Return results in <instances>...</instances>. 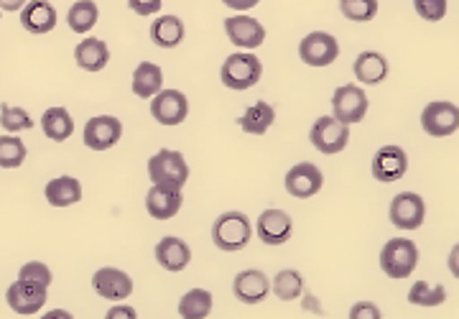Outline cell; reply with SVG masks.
Wrapping results in <instances>:
<instances>
[{
    "label": "cell",
    "mask_w": 459,
    "mask_h": 319,
    "mask_svg": "<svg viewBox=\"0 0 459 319\" xmlns=\"http://www.w3.org/2000/svg\"><path fill=\"white\" fill-rule=\"evenodd\" d=\"M161 90H164V72H161V67L153 65V62H141L133 72V92L138 98L148 100Z\"/></svg>",
    "instance_id": "obj_24"
},
{
    "label": "cell",
    "mask_w": 459,
    "mask_h": 319,
    "mask_svg": "<svg viewBox=\"0 0 459 319\" xmlns=\"http://www.w3.org/2000/svg\"><path fill=\"white\" fill-rule=\"evenodd\" d=\"M286 192L296 200H309L314 194H319V189L325 185V177L319 167H314L312 161H301L294 168L286 171Z\"/></svg>",
    "instance_id": "obj_14"
},
{
    "label": "cell",
    "mask_w": 459,
    "mask_h": 319,
    "mask_svg": "<svg viewBox=\"0 0 459 319\" xmlns=\"http://www.w3.org/2000/svg\"><path fill=\"white\" fill-rule=\"evenodd\" d=\"M29 156L26 143L16 135H3L0 138V168H18Z\"/></svg>",
    "instance_id": "obj_33"
},
{
    "label": "cell",
    "mask_w": 459,
    "mask_h": 319,
    "mask_svg": "<svg viewBox=\"0 0 459 319\" xmlns=\"http://www.w3.org/2000/svg\"><path fill=\"white\" fill-rule=\"evenodd\" d=\"M232 291L235 299L243 304H261L268 294H271V281L263 271L247 269L240 271L232 281Z\"/></svg>",
    "instance_id": "obj_19"
},
{
    "label": "cell",
    "mask_w": 459,
    "mask_h": 319,
    "mask_svg": "<svg viewBox=\"0 0 459 319\" xmlns=\"http://www.w3.org/2000/svg\"><path fill=\"white\" fill-rule=\"evenodd\" d=\"M446 263H449L452 276H455V279H459V243L455 246V248H452V251H449V261H446Z\"/></svg>",
    "instance_id": "obj_41"
},
{
    "label": "cell",
    "mask_w": 459,
    "mask_h": 319,
    "mask_svg": "<svg viewBox=\"0 0 459 319\" xmlns=\"http://www.w3.org/2000/svg\"><path fill=\"white\" fill-rule=\"evenodd\" d=\"M181 189L179 186L153 185L146 194V210L153 220H171L179 215L181 210Z\"/></svg>",
    "instance_id": "obj_17"
},
{
    "label": "cell",
    "mask_w": 459,
    "mask_h": 319,
    "mask_svg": "<svg viewBox=\"0 0 459 319\" xmlns=\"http://www.w3.org/2000/svg\"><path fill=\"white\" fill-rule=\"evenodd\" d=\"M362 317L380 319V309H377L376 304H368V302L355 304V306H352V312H350V319H362Z\"/></svg>",
    "instance_id": "obj_39"
},
{
    "label": "cell",
    "mask_w": 459,
    "mask_h": 319,
    "mask_svg": "<svg viewBox=\"0 0 459 319\" xmlns=\"http://www.w3.org/2000/svg\"><path fill=\"white\" fill-rule=\"evenodd\" d=\"M421 128L434 138H446V135L459 131V108L455 102H429L421 113Z\"/></svg>",
    "instance_id": "obj_9"
},
{
    "label": "cell",
    "mask_w": 459,
    "mask_h": 319,
    "mask_svg": "<svg viewBox=\"0 0 459 319\" xmlns=\"http://www.w3.org/2000/svg\"><path fill=\"white\" fill-rule=\"evenodd\" d=\"M228 8H232V11H250V8H255L261 0H222Z\"/></svg>",
    "instance_id": "obj_40"
},
{
    "label": "cell",
    "mask_w": 459,
    "mask_h": 319,
    "mask_svg": "<svg viewBox=\"0 0 459 319\" xmlns=\"http://www.w3.org/2000/svg\"><path fill=\"white\" fill-rule=\"evenodd\" d=\"M44 194L51 207H69L82 200V185L74 177H56L47 185Z\"/></svg>",
    "instance_id": "obj_25"
},
{
    "label": "cell",
    "mask_w": 459,
    "mask_h": 319,
    "mask_svg": "<svg viewBox=\"0 0 459 319\" xmlns=\"http://www.w3.org/2000/svg\"><path fill=\"white\" fill-rule=\"evenodd\" d=\"M299 56L307 67H329L340 56V44L337 39L327 31H314L304 36L299 44Z\"/></svg>",
    "instance_id": "obj_7"
},
{
    "label": "cell",
    "mask_w": 459,
    "mask_h": 319,
    "mask_svg": "<svg viewBox=\"0 0 459 319\" xmlns=\"http://www.w3.org/2000/svg\"><path fill=\"white\" fill-rule=\"evenodd\" d=\"M47 297H49L47 286L31 284L23 279H18L16 284H11L5 291V302L21 317H31L36 312H41V306L47 304Z\"/></svg>",
    "instance_id": "obj_11"
},
{
    "label": "cell",
    "mask_w": 459,
    "mask_h": 319,
    "mask_svg": "<svg viewBox=\"0 0 459 319\" xmlns=\"http://www.w3.org/2000/svg\"><path fill=\"white\" fill-rule=\"evenodd\" d=\"M156 261H159V266L164 271L179 273V271H184L192 263V248L181 237L166 236L156 246Z\"/></svg>",
    "instance_id": "obj_21"
},
{
    "label": "cell",
    "mask_w": 459,
    "mask_h": 319,
    "mask_svg": "<svg viewBox=\"0 0 459 319\" xmlns=\"http://www.w3.org/2000/svg\"><path fill=\"white\" fill-rule=\"evenodd\" d=\"M126 3L131 5V11L138 13V16H153L164 5V0H126Z\"/></svg>",
    "instance_id": "obj_38"
},
{
    "label": "cell",
    "mask_w": 459,
    "mask_h": 319,
    "mask_svg": "<svg viewBox=\"0 0 459 319\" xmlns=\"http://www.w3.org/2000/svg\"><path fill=\"white\" fill-rule=\"evenodd\" d=\"M41 128H44V135L62 143L66 138H72L74 134V120L69 116L66 108H49L44 116H41Z\"/></svg>",
    "instance_id": "obj_27"
},
{
    "label": "cell",
    "mask_w": 459,
    "mask_h": 319,
    "mask_svg": "<svg viewBox=\"0 0 459 319\" xmlns=\"http://www.w3.org/2000/svg\"><path fill=\"white\" fill-rule=\"evenodd\" d=\"M419 266V248L409 237H394L380 251V269L391 279H409Z\"/></svg>",
    "instance_id": "obj_2"
},
{
    "label": "cell",
    "mask_w": 459,
    "mask_h": 319,
    "mask_svg": "<svg viewBox=\"0 0 459 319\" xmlns=\"http://www.w3.org/2000/svg\"><path fill=\"white\" fill-rule=\"evenodd\" d=\"M409 302L413 306H442L446 302V289L442 284L429 286L427 281H416L411 286Z\"/></svg>",
    "instance_id": "obj_32"
},
{
    "label": "cell",
    "mask_w": 459,
    "mask_h": 319,
    "mask_svg": "<svg viewBox=\"0 0 459 319\" xmlns=\"http://www.w3.org/2000/svg\"><path fill=\"white\" fill-rule=\"evenodd\" d=\"M368 95L365 90L358 87V84H344V87H337L334 95H332V113L334 118L342 120L347 125H355V123H362L365 116H368Z\"/></svg>",
    "instance_id": "obj_5"
},
{
    "label": "cell",
    "mask_w": 459,
    "mask_h": 319,
    "mask_svg": "<svg viewBox=\"0 0 459 319\" xmlns=\"http://www.w3.org/2000/svg\"><path fill=\"white\" fill-rule=\"evenodd\" d=\"M413 5H416V13L429 21V23H437V21H442L446 16V0H413Z\"/></svg>",
    "instance_id": "obj_37"
},
{
    "label": "cell",
    "mask_w": 459,
    "mask_h": 319,
    "mask_svg": "<svg viewBox=\"0 0 459 319\" xmlns=\"http://www.w3.org/2000/svg\"><path fill=\"white\" fill-rule=\"evenodd\" d=\"M309 141L316 151L327 153H340L347 149V141H350V128L347 123L337 120L334 116H322L312 125V134H309Z\"/></svg>",
    "instance_id": "obj_6"
},
{
    "label": "cell",
    "mask_w": 459,
    "mask_h": 319,
    "mask_svg": "<svg viewBox=\"0 0 459 319\" xmlns=\"http://www.w3.org/2000/svg\"><path fill=\"white\" fill-rule=\"evenodd\" d=\"M427 218V204L416 192H401L391 202V222L398 230H419Z\"/></svg>",
    "instance_id": "obj_10"
},
{
    "label": "cell",
    "mask_w": 459,
    "mask_h": 319,
    "mask_svg": "<svg viewBox=\"0 0 459 319\" xmlns=\"http://www.w3.org/2000/svg\"><path fill=\"white\" fill-rule=\"evenodd\" d=\"M225 34L238 49H258L265 41V29L255 18L250 16H230L225 18Z\"/></svg>",
    "instance_id": "obj_15"
},
{
    "label": "cell",
    "mask_w": 459,
    "mask_h": 319,
    "mask_svg": "<svg viewBox=\"0 0 459 319\" xmlns=\"http://www.w3.org/2000/svg\"><path fill=\"white\" fill-rule=\"evenodd\" d=\"M255 233L265 246H283L294 236V220L289 218L283 210H265L258 218Z\"/></svg>",
    "instance_id": "obj_16"
},
{
    "label": "cell",
    "mask_w": 459,
    "mask_h": 319,
    "mask_svg": "<svg viewBox=\"0 0 459 319\" xmlns=\"http://www.w3.org/2000/svg\"><path fill=\"white\" fill-rule=\"evenodd\" d=\"M18 279H23V281H31V284L39 286H51V271L47 263H41V261H31V263H26L23 269L18 271Z\"/></svg>",
    "instance_id": "obj_36"
},
{
    "label": "cell",
    "mask_w": 459,
    "mask_h": 319,
    "mask_svg": "<svg viewBox=\"0 0 459 319\" xmlns=\"http://www.w3.org/2000/svg\"><path fill=\"white\" fill-rule=\"evenodd\" d=\"M220 77L230 90H250L261 82L263 67L261 59L250 51H238V54H230L225 59V65L220 69Z\"/></svg>",
    "instance_id": "obj_3"
},
{
    "label": "cell",
    "mask_w": 459,
    "mask_h": 319,
    "mask_svg": "<svg viewBox=\"0 0 459 319\" xmlns=\"http://www.w3.org/2000/svg\"><path fill=\"white\" fill-rule=\"evenodd\" d=\"M92 289L108 302H123L133 294V279L117 269H100L92 276Z\"/></svg>",
    "instance_id": "obj_18"
},
{
    "label": "cell",
    "mask_w": 459,
    "mask_h": 319,
    "mask_svg": "<svg viewBox=\"0 0 459 319\" xmlns=\"http://www.w3.org/2000/svg\"><path fill=\"white\" fill-rule=\"evenodd\" d=\"M0 11H3V8H0Z\"/></svg>",
    "instance_id": "obj_45"
},
{
    "label": "cell",
    "mask_w": 459,
    "mask_h": 319,
    "mask_svg": "<svg viewBox=\"0 0 459 319\" xmlns=\"http://www.w3.org/2000/svg\"><path fill=\"white\" fill-rule=\"evenodd\" d=\"M253 237V228H250V220L238 212V210H230L225 215L214 220L212 225V243L220 251L232 253L246 248Z\"/></svg>",
    "instance_id": "obj_1"
},
{
    "label": "cell",
    "mask_w": 459,
    "mask_h": 319,
    "mask_svg": "<svg viewBox=\"0 0 459 319\" xmlns=\"http://www.w3.org/2000/svg\"><path fill=\"white\" fill-rule=\"evenodd\" d=\"M0 125L8 131V134H18V131H31L33 118L23 110V108H13L8 102L0 105Z\"/></svg>",
    "instance_id": "obj_34"
},
{
    "label": "cell",
    "mask_w": 459,
    "mask_h": 319,
    "mask_svg": "<svg viewBox=\"0 0 459 319\" xmlns=\"http://www.w3.org/2000/svg\"><path fill=\"white\" fill-rule=\"evenodd\" d=\"M411 3H413V0H411Z\"/></svg>",
    "instance_id": "obj_44"
},
{
    "label": "cell",
    "mask_w": 459,
    "mask_h": 319,
    "mask_svg": "<svg viewBox=\"0 0 459 319\" xmlns=\"http://www.w3.org/2000/svg\"><path fill=\"white\" fill-rule=\"evenodd\" d=\"M115 317L135 319V309H131V306H115V309H110V312H108V319H115Z\"/></svg>",
    "instance_id": "obj_42"
},
{
    "label": "cell",
    "mask_w": 459,
    "mask_h": 319,
    "mask_svg": "<svg viewBox=\"0 0 459 319\" xmlns=\"http://www.w3.org/2000/svg\"><path fill=\"white\" fill-rule=\"evenodd\" d=\"M340 11L347 21L368 23L377 16V0H340Z\"/></svg>",
    "instance_id": "obj_35"
},
{
    "label": "cell",
    "mask_w": 459,
    "mask_h": 319,
    "mask_svg": "<svg viewBox=\"0 0 459 319\" xmlns=\"http://www.w3.org/2000/svg\"><path fill=\"white\" fill-rule=\"evenodd\" d=\"M84 146L92 151H108L123 138V123L113 116H95L84 125Z\"/></svg>",
    "instance_id": "obj_13"
},
{
    "label": "cell",
    "mask_w": 459,
    "mask_h": 319,
    "mask_svg": "<svg viewBox=\"0 0 459 319\" xmlns=\"http://www.w3.org/2000/svg\"><path fill=\"white\" fill-rule=\"evenodd\" d=\"M276 120V110L273 105H268L265 100H258L253 108H247L246 116L240 118V128L250 135H263Z\"/></svg>",
    "instance_id": "obj_29"
},
{
    "label": "cell",
    "mask_w": 459,
    "mask_h": 319,
    "mask_svg": "<svg viewBox=\"0 0 459 319\" xmlns=\"http://www.w3.org/2000/svg\"><path fill=\"white\" fill-rule=\"evenodd\" d=\"M273 291H276V297H279L281 302H294V299H299L301 291H304L301 273L294 269L279 271V276L273 279Z\"/></svg>",
    "instance_id": "obj_31"
},
{
    "label": "cell",
    "mask_w": 459,
    "mask_h": 319,
    "mask_svg": "<svg viewBox=\"0 0 459 319\" xmlns=\"http://www.w3.org/2000/svg\"><path fill=\"white\" fill-rule=\"evenodd\" d=\"M21 26L33 36L49 34L56 26V11L49 0H31L21 8Z\"/></svg>",
    "instance_id": "obj_20"
},
{
    "label": "cell",
    "mask_w": 459,
    "mask_h": 319,
    "mask_svg": "<svg viewBox=\"0 0 459 319\" xmlns=\"http://www.w3.org/2000/svg\"><path fill=\"white\" fill-rule=\"evenodd\" d=\"M409 171V153L401 146H383L373 156V177L383 185H395Z\"/></svg>",
    "instance_id": "obj_12"
},
{
    "label": "cell",
    "mask_w": 459,
    "mask_h": 319,
    "mask_svg": "<svg viewBox=\"0 0 459 319\" xmlns=\"http://www.w3.org/2000/svg\"><path fill=\"white\" fill-rule=\"evenodd\" d=\"M23 5H26V0H0V8H3V11H11V13L21 11Z\"/></svg>",
    "instance_id": "obj_43"
},
{
    "label": "cell",
    "mask_w": 459,
    "mask_h": 319,
    "mask_svg": "<svg viewBox=\"0 0 459 319\" xmlns=\"http://www.w3.org/2000/svg\"><path fill=\"white\" fill-rule=\"evenodd\" d=\"M151 116L161 125H181L189 116V100L179 90H161L151 98Z\"/></svg>",
    "instance_id": "obj_8"
},
{
    "label": "cell",
    "mask_w": 459,
    "mask_h": 319,
    "mask_svg": "<svg viewBox=\"0 0 459 319\" xmlns=\"http://www.w3.org/2000/svg\"><path fill=\"white\" fill-rule=\"evenodd\" d=\"M74 59H77V67H82L84 72H100V69L108 67L110 62V49L102 39H84L82 44L74 47Z\"/></svg>",
    "instance_id": "obj_22"
},
{
    "label": "cell",
    "mask_w": 459,
    "mask_h": 319,
    "mask_svg": "<svg viewBox=\"0 0 459 319\" xmlns=\"http://www.w3.org/2000/svg\"><path fill=\"white\" fill-rule=\"evenodd\" d=\"M148 177L153 185L164 186H184L189 179V164L179 151L161 149L148 159Z\"/></svg>",
    "instance_id": "obj_4"
},
{
    "label": "cell",
    "mask_w": 459,
    "mask_h": 319,
    "mask_svg": "<svg viewBox=\"0 0 459 319\" xmlns=\"http://www.w3.org/2000/svg\"><path fill=\"white\" fill-rule=\"evenodd\" d=\"M98 18L100 11L95 0H77L66 13V23L74 34H87L98 26Z\"/></svg>",
    "instance_id": "obj_28"
},
{
    "label": "cell",
    "mask_w": 459,
    "mask_h": 319,
    "mask_svg": "<svg viewBox=\"0 0 459 319\" xmlns=\"http://www.w3.org/2000/svg\"><path fill=\"white\" fill-rule=\"evenodd\" d=\"M212 315V294L204 289H192L181 297L179 317L181 319H207Z\"/></svg>",
    "instance_id": "obj_30"
},
{
    "label": "cell",
    "mask_w": 459,
    "mask_h": 319,
    "mask_svg": "<svg viewBox=\"0 0 459 319\" xmlns=\"http://www.w3.org/2000/svg\"><path fill=\"white\" fill-rule=\"evenodd\" d=\"M184 21L179 16H161L151 26V41L161 49H174L184 41Z\"/></svg>",
    "instance_id": "obj_26"
},
{
    "label": "cell",
    "mask_w": 459,
    "mask_h": 319,
    "mask_svg": "<svg viewBox=\"0 0 459 319\" xmlns=\"http://www.w3.org/2000/svg\"><path fill=\"white\" fill-rule=\"evenodd\" d=\"M388 59L380 51H362L360 56L355 59V77L362 84H380L388 77Z\"/></svg>",
    "instance_id": "obj_23"
}]
</instances>
